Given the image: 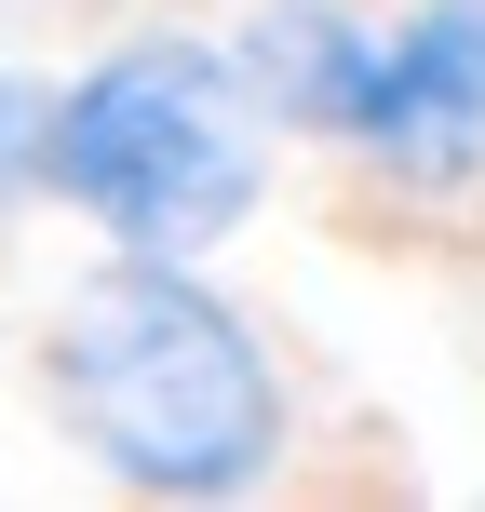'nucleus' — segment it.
I'll return each instance as SVG.
<instances>
[{
  "label": "nucleus",
  "mask_w": 485,
  "mask_h": 512,
  "mask_svg": "<svg viewBox=\"0 0 485 512\" xmlns=\"http://www.w3.org/2000/svg\"><path fill=\"white\" fill-rule=\"evenodd\" d=\"M54 432L135 499H256L297 472L310 405L283 337L216 297L203 256H95L27 337Z\"/></svg>",
  "instance_id": "1"
},
{
  "label": "nucleus",
  "mask_w": 485,
  "mask_h": 512,
  "mask_svg": "<svg viewBox=\"0 0 485 512\" xmlns=\"http://www.w3.org/2000/svg\"><path fill=\"white\" fill-rule=\"evenodd\" d=\"M283 122L203 27H122L81 68H54V216L108 256H216L270 203Z\"/></svg>",
  "instance_id": "2"
},
{
  "label": "nucleus",
  "mask_w": 485,
  "mask_h": 512,
  "mask_svg": "<svg viewBox=\"0 0 485 512\" xmlns=\"http://www.w3.org/2000/svg\"><path fill=\"white\" fill-rule=\"evenodd\" d=\"M337 176L364 189V216H418V230L485 203V0H391Z\"/></svg>",
  "instance_id": "3"
},
{
  "label": "nucleus",
  "mask_w": 485,
  "mask_h": 512,
  "mask_svg": "<svg viewBox=\"0 0 485 512\" xmlns=\"http://www.w3.org/2000/svg\"><path fill=\"white\" fill-rule=\"evenodd\" d=\"M378 27H391V0H256V14L230 27V54H243L256 95H270L283 149H324L337 162L364 81H378Z\"/></svg>",
  "instance_id": "4"
},
{
  "label": "nucleus",
  "mask_w": 485,
  "mask_h": 512,
  "mask_svg": "<svg viewBox=\"0 0 485 512\" xmlns=\"http://www.w3.org/2000/svg\"><path fill=\"white\" fill-rule=\"evenodd\" d=\"M54 216V68H0V243Z\"/></svg>",
  "instance_id": "5"
}]
</instances>
